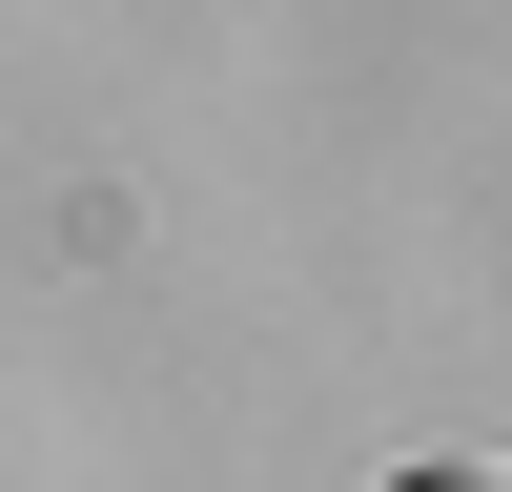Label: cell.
<instances>
[{"label": "cell", "mask_w": 512, "mask_h": 492, "mask_svg": "<svg viewBox=\"0 0 512 492\" xmlns=\"http://www.w3.org/2000/svg\"><path fill=\"white\" fill-rule=\"evenodd\" d=\"M390 492H492V472H390Z\"/></svg>", "instance_id": "obj_1"}]
</instances>
